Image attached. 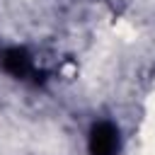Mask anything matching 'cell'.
I'll use <instances>...</instances> for the list:
<instances>
[{
    "mask_svg": "<svg viewBox=\"0 0 155 155\" xmlns=\"http://www.w3.org/2000/svg\"><path fill=\"white\" fill-rule=\"evenodd\" d=\"M90 155H116L119 153V131L109 121H99L90 131L87 140Z\"/></svg>",
    "mask_w": 155,
    "mask_h": 155,
    "instance_id": "obj_1",
    "label": "cell"
},
{
    "mask_svg": "<svg viewBox=\"0 0 155 155\" xmlns=\"http://www.w3.org/2000/svg\"><path fill=\"white\" fill-rule=\"evenodd\" d=\"M2 68L15 78H27L31 73V58L24 48H7L2 53Z\"/></svg>",
    "mask_w": 155,
    "mask_h": 155,
    "instance_id": "obj_2",
    "label": "cell"
}]
</instances>
